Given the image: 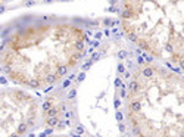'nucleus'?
Masks as SVG:
<instances>
[{
  "label": "nucleus",
  "mask_w": 184,
  "mask_h": 137,
  "mask_svg": "<svg viewBox=\"0 0 184 137\" xmlns=\"http://www.w3.org/2000/svg\"><path fill=\"white\" fill-rule=\"evenodd\" d=\"M53 18L52 16H41L40 18V22H49V21H52Z\"/></svg>",
  "instance_id": "nucleus-20"
},
{
  "label": "nucleus",
  "mask_w": 184,
  "mask_h": 137,
  "mask_svg": "<svg viewBox=\"0 0 184 137\" xmlns=\"http://www.w3.org/2000/svg\"><path fill=\"white\" fill-rule=\"evenodd\" d=\"M44 2H46V3H52V2H53V0H44Z\"/></svg>",
  "instance_id": "nucleus-39"
},
{
  "label": "nucleus",
  "mask_w": 184,
  "mask_h": 137,
  "mask_svg": "<svg viewBox=\"0 0 184 137\" xmlns=\"http://www.w3.org/2000/svg\"><path fill=\"white\" fill-rule=\"evenodd\" d=\"M119 86H121V78H116V80H115V87L118 89Z\"/></svg>",
  "instance_id": "nucleus-29"
},
{
  "label": "nucleus",
  "mask_w": 184,
  "mask_h": 137,
  "mask_svg": "<svg viewBox=\"0 0 184 137\" xmlns=\"http://www.w3.org/2000/svg\"><path fill=\"white\" fill-rule=\"evenodd\" d=\"M137 62H139V64H145V59H143V56H139V59H137Z\"/></svg>",
  "instance_id": "nucleus-31"
},
{
  "label": "nucleus",
  "mask_w": 184,
  "mask_h": 137,
  "mask_svg": "<svg viewBox=\"0 0 184 137\" xmlns=\"http://www.w3.org/2000/svg\"><path fill=\"white\" fill-rule=\"evenodd\" d=\"M94 37H96V38H97V40H99V38H100V37H102V34H100V33H96V34H94Z\"/></svg>",
  "instance_id": "nucleus-38"
},
{
  "label": "nucleus",
  "mask_w": 184,
  "mask_h": 137,
  "mask_svg": "<svg viewBox=\"0 0 184 137\" xmlns=\"http://www.w3.org/2000/svg\"><path fill=\"white\" fill-rule=\"evenodd\" d=\"M68 65H58V68H56V75L60 78V77H65L66 74H68Z\"/></svg>",
  "instance_id": "nucleus-4"
},
{
  "label": "nucleus",
  "mask_w": 184,
  "mask_h": 137,
  "mask_svg": "<svg viewBox=\"0 0 184 137\" xmlns=\"http://www.w3.org/2000/svg\"><path fill=\"white\" fill-rule=\"evenodd\" d=\"M77 131H78L80 134H83V133H84V128L81 127V125H78V127H77Z\"/></svg>",
  "instance_id": "nucleus-30"
},
{
  "label": "nucleus",
  "mask_w": 184,
  "mask_h": 137,
  "mask_svg": "<svg viewBox=\"0 0 184 137\" xmlns=\"http://www.w3.org/2000/svg\"><path fill=\"white\" fill-rule=\"evenodd\" d=\"M122 137H124V136H122Z\"/></svg>",
  "instance_id": "nucleus-40"
},
{
  "label": "nucleus",
  "mask_w": 184,
  "mask_h": 137,
  "mask_svg": "<svg viewBox=\"0 0 184 137\" xmlns=\"http://www.w3.org/2000/svg\"><path fill=\"white\" fill-rule=\"evenodd\" d=\"M178 66H180V69L184 71V58H181V59L178 60Z\"/></svg>",
  "instance_id": "nucleus-26"
},
{
  "label": "nucleus",
  "mask_w": 184,
  "mask_h": 137,
  "mask_svg": "<svg viewBox=\"0 0 184 137\" xmlns=\"http://www.w3.org/2000/svg\"><path fill=\"white\" fill-rule=\"evenodd\" d=\"M86 55V52H77V53H74L72 55V59L77 62V60H80V59H83V56Z\"/></svg>",
  "instance_id": "nucleus-14"
},
{
  "label": "nucleus",
  "mask_w": 184,
  "mask_h": 137,
  "mask_svg": "<svg viewBox=\"0 0 184 137\" xmlns=\"http://www.w3.org/2000/svg\"><path fill=\"white\" fill-rule=\"evenodd\" d=\"M0 83H2V84H6L7 81H6V78H5V77H2V78H0Z\"/></svg>",
  "instance_id": "nucleus-36"
},
{
  "label": "nucleus",
  "mask_w": 184,
  "mask_h": 137,
  "mask_svg": "<svg viewBox=\"0 0 184 137\" xmlns=\"http://www.w3.org/2000/svg\"><path fill=\"white\" fill-rule=\"evenodd\" d=\"M155 69L156 68H153L150 65H145L140 69V74H141V77H145V78H152L153 75H155Z\"/></svg>",
  "instance_id": "nucleus-2"
},
{
  "label": "nucleus",
  "mask_w": 184,
  "mask_h": 137,
  "mask_svg": "<svg viewBox=\"0 0 184 137\" xmlns=\"http://www.w3.org/2000/svg\"><path fill=\"white\" fill-rule=\"evenodd\" d=\"M28 127H29V125H28V122H21V124L18 125V130H16V133H19V134L22 136V134H25V133H27Z\"/></svg>",
  "instance_id": "nucleus-10"
},
{
  "label": "nucleus",
  "mask_w": 184,
  "mask_h": 137,
  "mask_svg": "<svg viewBox=\"0 0 184 137\" xmlns=\"http://www.w3.org/2000/svg\"><path fill=\"white\" fill-rule=\"evenodd\" d=\"M59 122V118L58 117H47L46 118V124L49 125V127H56Z\"/></svg>",
  "instance_id": "nucleus-7"
},
{
  "label": "nucleus",
  "mask_w": 184,
  "mask_h": 137,
  "mask_svg": "<svg viewBox=\"0 0 184 137\" xmlns=\"http://www.w3.org/2000/svg\"><path fill=\"white\" fill-rule=\"evenodd\" d=\"M16 96H18V99H19V100H25V99H28V96H27L25 93H22V91H18Z\"/></svg>",
  "instance_id": "nucleus-18"
},
{
  "label": "nucleus",
  "mask_w": 184,
  "mask_h": 137,
  "mask_svg": "<svg viewBox=\"0 0 184 137\" xmlns=\"http://www.w3.org/2000/svg\"><path fill=\"white\" fill-rule=\"evenodd\" d=\"M64 125H65V124H64L62 121H59V122H58V125H56V127H58V128H64Z\"/></svg>",
  "instance_id": "nucleus-32"
},
{
  "label": "nucleus",
  "mask_w": 184,
  "mask_h": 137,
  "mask_svg": "<svg viewBox=\"0 0 184 137\" xmlns=\"http://www.w3.org/2000/svg\"><path fill=\"white\" fill-rule=\"evenodd\" d=\"M119 105H121V102H119V99H115V108H116V109L119 108Z\"/></svg>",
  "instance_id": "nucleus-33"
},
{
  "label": "nucleus",
  "mask_w": 184,
  "mask_h": 137,
  "mask_svg": "<svg viewBox=\"0 0 184 137\" xmlns=\"http://www.w3.org/2000/svg\"><path fill=\"white\" fill-rule=\"evenodd\" d=\"M121 18H124V19H128V18H132V12H131V10H121Z\"/></svg>",
  "instance_id": "nucleus-12"
},
{
  "label": "nucleus",
  "mask_w": 184,
  "mask_h": 137,
  "mask_svg": "<svg viewBox=\"0 0 184 137\" xmlns=\"http://www.w3.org/2000/svg\"><path fill=\"white\" fill-rule=\"evenodd\" d=\"M167 50L169 52V53H172V46H171V44H168V46H167Z\"/></svg>",
  "instance_id": "nucleus-35"
},
{
  "label": "nucleus",
  "mask_w": 184,
  "mask_h": 137,
  "mask_svg": "<svg viewBox=\"0 0 184 137\" xmlns=\"http://www.w3.org/2000/svg\"><path fill=\"white\" fill-rule=\"evenodd\" d=\"M116 120H118V121L121 122L122 120H124V113H122V112H119V111H118V112H116Z\"/></svg>",
  "instance_id": "nucleus-23"
},
{
  "label": "nucleus",
  "mask_w": 184,
  "mask_h": 137,
  "mask_svg": "<svg viewBox=\"0 0 184 137\" xmlns=\"http://www.w3.org/2000/svg\"><path fill=\"white\" fill-rule=\"evenodd\" d=\"M128 89H130V93H131V97H132V94H139V93H140V90H141L140 81H139V80H132V81L130 83Z\"/></svg>",
  "instance_id": "nucleus-3"
},
{
  "label": "nucleus",
  "mask_w": 184,
  "mask_h": 137,
  "mask_svg": "<svg viewBox=\"0 0 184 137\" xmlns=\"http://www.w3.org/2000/svg\"><path fill=\"white\" fill-rule=\"evenodd\" d=\"M52 106H55V105L52 103V100H46V102L41 105V111H43L44 113H47V112H49V109L52 108Z\"/></svg>",
  "instance_id": "nucleus-11"
},
{
  "label": "nucleus",
  "mask_w": 184,
  "mask_h": 137,
  "mask_svg": "<svg viewBox=\"0 0 184 137\" xmlns=\"http://www.w3.org/2000/svg\"><path fill=\"white\" fill-rule=\"evenodd\" d=\"M22 5L24 6H34V5H37V0H24Z\"/></svg>",
  "instance_id": "nucleus-17"
},
{
  "label": "nucleus",
  "mask_w": 184,
  "mask_h": 137,
  "mask_svg": "<svg viewBox=\"0 0 184 137\" xmlns=\"http://www.w3.org/2000/svg\"><path fill=\"white\" fill-rule=\"evenodd\" d=\"M103 24H105L106 27H109V25H112V24H114V22H112L110 19H105V21H103Z\"/></svg>",
  "instance_id": "nucleus-28"
},
{
  "label": "nucleus",
  "mask_w": 184,
  "mask_h": 137,
  "mask_svg": "<svg viewBox=\"0 0 184 137\" xmlns=\"http://www.w3.org/2000/svg\"><path fill=\"white\" fill-rule=\"evenodd\" d=\"M128 40L132 41V43H139V37L134 33H128Z\"/></svg>",
  "instance_id": "nucleus-15"
},
{
  "label": "nucleus",
  "mask_w": 184,
  "mask_h": 137,
  "mask_svg": "<svg viewBox=\"0 0 184 137\" xmlns=\"http://www.w3.org/2000/svg\"><path fill=\"white\" fill-rule=\"evenodd\" d=\"M139 46H140V49H143V50H150V46H149V43L147 41H143V40H139Z\"/></svg>",
  "instance_id": "nucleus-13"
},
{
  "label": "nucleus",
  "mask_w": 184,
  "mask_h": 137,
  "mask_svg": "<svg viewBox=\"0 0 184 137\" xmlns=\"http://www.w3.org/2000/svg\"><path fill=\"white\" fill-rule=\"evenodd\" d=\"M58 75H56V72L55 74H47V75L44 77V83H47V84H50V86H52V84H55L56 81H58Z\"/></svg>",
  "instance_id": "nucleus-5"
},
{
  "label": "nucleus",
  "mask_w": 184,
  "mask_h": 137,
  "mask_svg": "<svg viewBox=\"0 0 184 137\" xmlns=\"http://www.w3.org/2000/svg\"><path fill=\"white\" fill-rule=\"evenodd\" d=\"M141 111V102L134 99V100H130L128 103V115H130V118L132 117V113H139Z\"/></svg>",
  "instance_id": "nucleus-1"
},
{
  "label": "nucleus",
  "mask_w": 184,
  "mask_h": 137,
  "mask_svg": "<svg viewBox=\"0 0 184 137\" xmlns=\"http://www.w3.org/2000/svg\"><path fill=\"white\" fill-rule=\"evenodd\" d=\"M9 137H21V134H19V133H15V134H11Z\"/></svg>",
  "instance_id": "nucleus-37"
},
{
  "label": "nucleus",
  "mask_w": 184,
  "mask_h": 137,
  "mask_svg": "<svg viewBox=\"0 0 184 137\" xmlns=\"http://www.w3.org/2000/svg\"><path fill=\"white\" fill-rule=\"evenodd\" d=\"M127 55H128V53H127L125 50H121V52H118V58H119V59H125V58H127Z\"/></svg>",
  "instance_id": "nucleus-19"
},
{
  "label": "nucleus",
  "mask_w": 184,
  "mask_h": 137,
  "mask_svg": "<svg viewBox=\"0 0 184 137\" xmlns=\"http://www.w3.org/2000/svg\"><path fill=\"white\" fill-rule=\"evenodd\" d=\"M75 94H77V90L74 89V90H71L69 93H68V99H74L75 97Z\"/></svg>",
  "instance_id": "nucleus-21"
},
{
  "label": "nucleus",
  "mask_w": 184,
  "mask_h": 137,
  "mask_svg": "<svg viewBox=\"0 0 184 137\" xmlns=\"http://www.w3.org/2000/svg\"><path fill=\"white\" fill-rule=\"evenodd\" d=\"M27 86L31 87V89H40L41 87V83H40V80H27Z\"/></svg>",
  "instance_id": "nucleus-6"
},
{
  "label": "nucleus",
  "mask_w": 184,
  "mask_h": 137,
  "mask_svg": "<svg viewBox=\"0 0 184 137\" xmlns=\"http://www.w3.org/2000/svg\"><path fill=\"white\" fill-rule=\"evenodd\" d=\"M99 58H100V55H99V53H94V55H93V60H97Z\"/></svg>",
  "instance_id": "nucleus-34"
},
{
  "label": "nucleus",
  "mask_w": 184,
  "mask_h": 137,
  "mask_svg": "<svg viewBox=\"0 0 184 137\" xmlns=\"http://www.w3.org/2000/svg\"><path fill=\"white\" fill-rule=\"evenodd\" d=\"M165 137H167V136H165Z\"/></svg>",
  "instance_id": "nucleus-41"
},
{
  "label": "nucleus",
  "mask_w": 184,
  "mask_h": 137,
  "mask_svg": "<svg viewBox=\"0 0 184 137\" xmlns=\"http://www.w3.org/2000/svg\"><path fill=\"white\" fill-rule=\"evenodd\" d=\"M84 78H86V71L80 74V75H78V78H77V81H78V83H81V81H84Z\"/></svg>",
  "instance_id": "nucleus-22"
},
{
  "label": "nucleus",
  "mask_w": 184,
  "mask_h": 137,
  "mask_svg": "<svg viewBox=\"0 0 184 137\" xmlns=\"http://www.w3.org/2000/svg\"><path fill=\"white\" fill-rule=\"evenodd\" d=\"M124 71H125L124 65H122V64H119V65H118V72H119V74H122V72H124Z\"/></svg>",
  "instance_id": "nucleus-27"
},
{
  "label": "nucleus",
  "mask_w": 184,
  "mask_h": 137,
  "mask_svg": "<svg viewBox=\"0 0 184 137\" xmlns=\"http://www.w3.org/2000/svg\"><path fill=\"white\" fill-rule=\"evenodd\" d=\"M71 83H72V80H69V78H68V80H66V81H65V83L62 84V90H64V89H66V87L69 86V84H71Z\"/></svg>",
  "instance_id": "nucleus-25"
},
{
  "label": "nucleus",
  "mask_w": 184,
  "mask_h": 137,
  "mask_svg": "<svg viewBox=\"0 0 184 137\" xmlns=\"http://www.w3.org/2000/svg\"><path fill=\"white\" fill-rule=\"evenodd\" d=\"M141 133V130H140V127L139 125H134V127L131 128V134H134V136H139Z\"/></svg>",
  "instance_id": "nucleus-16"
},
{
  "label": "nucleus",
  "mask_w": 184,
  "mask_h": 137,
  "mask_svg": "<svg viewBox=\"0 0 184 137\" xmlns=\"http://www.w3.org/2000/svg\"><path fill=\"white\" fill-rule=\"evenodd\" d=\"M74 47H75L77 52H86V43H84L83 40L75 41V43H74Z\"/></svg>",
  "instance_id": "nucleus-9"
},
{
  "label": "nucleus",
  "mask_w": 184,
  "mask_h": 137,
  "mask_svg": "<svg viewBox=\"0 0 184 137\" xmlns=\"http://www.w3.org/2000/svg\"><path fill=\"white\" fill-rule=\"evenodd\" d=\"M118 128H119V131H121V133H125V130H127V128H125V125L122 124V122H119V124H118Z\"/></svg>",
  "instance_id": "nucleus-24"
},
{
  "label": "nucleus",
  "mask_w": 184,
  "mask_h": 137,
  "mask_svg": "<svg viewBox=\"0 0 184 137\" xmlns=\"http://www.w3.org/2000/svg\"><path fill=\"white\" fill-rule=\"evenodd\" d=\"M59 112H60V108L55 105V106H52V108L49 109V112L46 113V117H58Z\"/></svg>",
  "instance_id": "nucleus-8"
}]
</instances>
